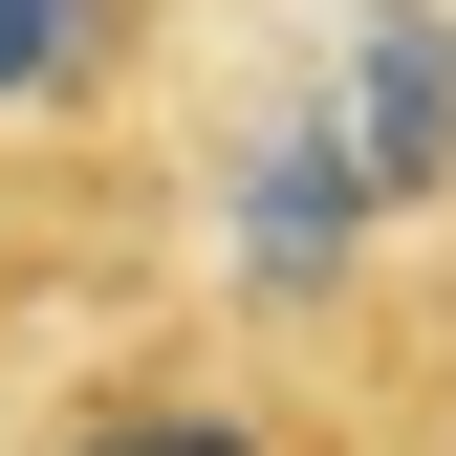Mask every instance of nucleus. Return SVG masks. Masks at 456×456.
<instances>
[{"label":"nucleus","instance_id":"obj_1","mask_svg":"<svg viewBox=\"0 0 456 456\" xmlns=\"http://www.w3.org/2000/svg\"><path fill=\"white\" fill-rule=\"evenodd\" d=\"M0 456H456V305H261V282H175L87 370L22 391Z\"/></svg>","mask_w":456,"mask_h":456},{"label":"nucleus","instance_id":"obj_3","mask_svg":"<svg viewBox=\"0 0 456 456\" xmlns=\"http://www.w3.org/2000/svg\"><path fill=\"white\" fill-rule=\"evenodd\" d=\"M240 0H0V131H152V87Z\"/></svg>","mask_w":456,"mask_h":456},{"label":"nucleus","instance_id":"obj_2","mask_svg":"<svg viewBox=\"0 0 456 456\" xmlns=\"http://www.w3.org/2000/svg\"><path fill=\"white\" fill-rule=\"evenodd\" d=\"M175 282H196V152H152V131H0V435H22L44 370H87Z\"/></svg>","mask_w":456,"mask_h":456}]
</instances>
